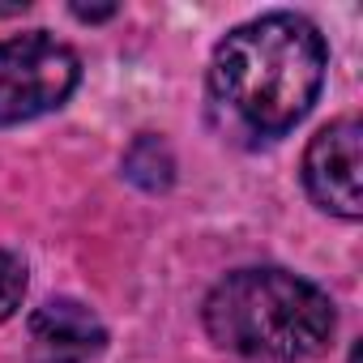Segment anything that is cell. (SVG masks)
<instances>
[{"instance_id":"obj_2","label":"cell","mask_w":363,"mask_h":363,"mask_svg":"<svg viewBox=\"0 0 363 363\" xmlns=\"http://www.w3.org/2000/svg\"><path fill=\"white\" fill-rule=\"evenodd\" d=\"M201 320L214 346L269 363H295L320 354L337 325L333 299L316 282L278 265H252L227 274L206 295Z\"/></svg>"},{"instance_id":"obj_6","label":"cell","mask_w":363,"mask_h":363,"mask_svg":"<svg viewBox=\"0 0 363 363\" xmlns=\"http://www.w3.org/2000/svg\"><path fill=\"white\" fill-rule=\"evenodd\" d=\"M124 175L133 179L137 189H145V193L171 189V179H175V158H171L167 141L154 137V133H141V137L128 145V154H124Z\"/></svg>"},{"instance_id":"obj_7","label":"cell","mask_w":363,"mask_h":363,"mask_svg":"<svg viewBox=\"0 0 363 363\" xmlns=\"http://www.w3.org/2000/svg\"><path fill=\"white\" fill-rule=\"evenodd\" d=\"M26 295V261L9 248H0V320H9Z\"/></svg>"},{"instance_id":"obj_8","label":"cell","mask_w":363,"mask_h":363,"mask_svg":"<svg viewBox=\"0 0 363 363\" xmlns=\"http://www.w3.org/2000/svg\"><path fill=\"white\" fill-rule=\"evenodd\" d=\"M73 18L77 22H107V18H116V5H73Z\"/></svg>"},{"instance_id":"obj_9","label":"cell","mask_w":363,"mask_h":363,"mask_svg":"<svg viewBox=\"0 0 363 363\" xmlns=\"http://www.w3.org/2000/svg\"><path fill=\"white\" fill-rule=\"evenodd\" d=\"M346 363H359V346H350V359Z\"/></svg>"},{"instance_id":"obj_1","label":"cell","mask_w":363,"mask_h":363,"mask_svg":"<svg viewBox=\"0 0 363 363\" xmlns=\"http://www.w3.org/2000/svg\"><path fill=\"white\" fill-rule=\"evenodd\" d=\"M325 39L299 13H265L235 26L210 60V94L257 137L291 133L325 86Z\"/></svg>"},{"instance_id":"obj_4","label":"cell","mask_w":363,"mask_h":363,"mask_svg":"<svg viewBox=\"0 0 363 363\" xmlns=\"http://www.w3.org/2000/svg\"><path fill=\"white\" fill-rule=\"evenodd\" d=\"M303 184L325 214H337L346 223L363 218V124L359 120H333L308 141Z\"/></svg>"},{"instance_id":"obj_3","label":"cell","mask_w":363,"mask_h":363,"mask_svg":"<svg viewBox=\"0 0 363 363\" xmlns=\"http://www.w3.org/2000/svg\"><path fill=\"white\" fill-rule=\"evenodd\" d=\"M82 82V60L48 30L0 43V128L39 120L69 103Z\"/></svg>"},{"instance_id":"obj_5","label":"cell","mask_w":363,"mask_h":363,"mask_svg":"<svg viewBox=\"0 0 363 363\" xmlns=\"http://www.w3.org/2000/svg\"><path fill=\"white\" fill-rule=\"evenodd\" d=\"M30 363H90L107 346L103 320L77 299H48L26 325Z\"/></svg>"}]
</instances>
